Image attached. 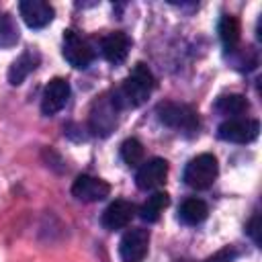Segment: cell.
Returning a JSON list of instances; mask_svg holds the SVG:
<instances>
[{
	"label": "cell",
	"instance_id": "cell-1",
	"mask_svg": "<svg viewBox=\"0 0 262 262\" xmlns=\"http://www.w3.org/2000/svg\"><path fill=\"white\" fill-rule=\"evenodd\" d=\"M154 86H156V82H154V76L147 70V66L137 63L131 70V74L125 78L123 86L113 96V100H115V104L119 108H123V106H139L149 98Z\"/></svg>",
	"mask_w": 262,
	"mask_h": 262
},
{
	"label": "cell",
	"instance_id": "cell-2",
	"mask_svg": "<svg viewBox=\"0 0 262 262\" xmlns=\"http://www.w3.org/2000/svg\"><path fill=\"white\" fill-rule=\"evenodd\" d=\"M217 172H219L217 158L213 154H201V156L192 158L186 164V168H184V182L190 188L205 190V188H209L215 182Z\"/></svg>",
	"mask_w": 262,
	"mask_h": 262
},
{
	"label": "cell",
	"instance_id": "cell-3",
	"mask_svg": "<svg viewBox=\"0 0 262 262\" xmlns=\"http://www.w3.org/2000/svg\"><path fill=\"white\" fill-rule=\"evenodd\" d=\"M66 61L78 70H84L88 68L92 61H94V49L90 47V43L80 37L76 31L68 29L63 33V49H61Z\"/></svg>",
	"mask_w": 262,
	"mask_h": 262
},
{
	"label": "cell",
	"instance_id": "cell-4",
	"mask_svg": "<svg viewBox=\"0 0 262 262\" xmlns=\"http://www.w3.org/2000/svg\"><path fill=\"white\" fill-rule=\"evenodd\" d=\"M158 117L164 125L174 127V129H182V131H194L199 127V119L196 113L188 106V104H180V102H162L158 106Z\"/></svg>",
	"mask_w": 262,
	"mask_h": 262
},
{
	"label": "cell",
	"instance_id": "cell-5",
	"mask_svg": "<svg viewBox=\"0 0 262 262\" xmlns=\"http://www.w3.org/2000/svg\"><path fill=\"white\" fill-rule=\"evenodd\" d=\"M258 133H260V123L256 119H227L217 129L219 139L231 143H250L258 137Z\"/></svg>",
	"mask_w": 262,
	"mask_h": 262
},
{
	"label": "cell",
	"instance_id": "cell-6",
	"mask_svg": "<svg viewBox=\"0 0 262 262\" xmlns=\"http://www.w3.org/2000/svg\"><path fill=\"white\" fill-rule=\"evenodd\" d=\"M147 246H149V233L147 229L133 227L125 231L119 244V256L123 262H143L147 256Z\"/></svg>",
	"mask_w": 262,
	"mask_h": 262
},
{
	"label": "cell",
	"instance_id": "cell-7",
	"mask_svg": "<svg viewBox=\"0 0 262 262\" xmlns=\"http://www.w3.org/2000/svg\"><path fill=\"white\" fill-rule=\"evenodd\" d=\"M108 192H111V184L106 180L96 178V176H88V174L78 176L72 184V194L78 201H84V203L102 201V199L108 196Z\"/></svg>",
	"mask_w": 262,
	"mask_h": 262
},
{
	"label": "cell",
	"instance_id": "cell-8",
	"mask_svg": "<svg viewBox=\"0 0 262 262\" xmlns=\"http://www.w3.org/2000/svg\"><path fill=\"white\" fill-rule=\"evenodd\" d=\"M68 98H70V84H68V80H63V78L49 80V84L43 90V98H41L43 115H47V117L57 115L66 106Z\"/></svg>",
	"mask_w": 262,
	"mask_h": 262
},
{
	"label": "cell",
	"instance_id": "cell-9",
	"mask_svg": "<svg viewBox=\"0 0 262 262\" xmlns=\"http://www.w3.org/2000/svg\"><path fill=\"white\" fill-rule=\"evenodd\" d=\"M166 176H168V162L162 158H151L139 166L135 174V184L141 190H151L164 184Z\"/></svg>",
	"mask_w": 262,
	"mask_h": 262
},
{
	"label": "cell",
	"instance_id": "cell-10",
	"mask_svg": "<svg viewBox=\"0 0 262 262\" xmlns=\"http://www.w3.org/2000/svg\"><path fill=\"white\" fill-rule=\"evenodd\" d=\"M20 16L31 29H43L53 20V6L43 0H23L18 4Z\"/></svg>",
	"mask_w": 262,
	"mask_h": 262
},
{
	"label": "cell",
	"instance_id": "cell-11",
	"mask_svg": "<svg viewBox=\"0 0 262 262\" xmlns=\"http://www.w3.org/2000/svg\"><path fill=\"white\" fill-rule=\"evenodd\" d=\"M117 111L119 106L115 104L113 98H100L94 108H92V115H90V123H92V129L94 133H100V135H106L111 133V129L117 125Z\"/></svg>",
	"mask_w": 262,
	"mask_h": 262
},
{
	"label": "cell",
	"instance_id": "cell-12",
	"mask_svg": "<svg viewBox=\"0 0 262 262\" xmlns=\"http://www.w3.org/2000/svg\"><path fill=\"white\" fill-rule=\"evenodd\" d=\"M133 215H135L133 203L119 199V201H113V203L104 209V213H102V225H104L108 231H117V229L127 227V225L131 223Z\"/></svg>",
	"mask_w": 262,
	"mask_h": 262
},
{
	"label": "cell",
	"instance_id": "cell-13",
	"mask_svg": "<svg viewBox=\"0 0 262 262\" xmlns=\"http://www.w3.org/2000/svg\"><path fill=\"white\" fill-rule=\"evenodd\" d=\"M129 47H131L129 37H127L125 33H121V31H115V33L106 35V37L102 39V45H100L104 59L111 61V63H115V66H117V63H123V61L127 59Z\"/></svg>",
	"mask_w": 262,
	"mask_h": 262
},
{
	"label": "cell",
	"instance_id": "cell-14",
	"mask_svg": "<svg viewBox=\"0 0 262 262\" xmlns=\"http://www.w3.org/2000/svg\"><path fill=\"white\" fill-rule=\"evenodd\" d=\"M37 63H39V55L33 53V51H25L18 59L12 61V66H10V70H8V82H10L12 86L23 84V80L37 68Z\"/></svg>",
	"mask_w": 262,
	"mask_h": 262
},
{
	"label": "cell",
	"instance_id": "cell-15",
	"mask_svg": "<svg viewBox=\"0 0 262 262\" xmlns=\"http://www.w3.org/2000/svg\"><path fill=\"white\" fill-rule=\"evenodd\" d=\"M168 203H170L168 192L158 190V192H154L151 196H147V201L141 205L139 217H141L143 221H147V223H154V221L160 219V215H162V211L168 207Z\"/></svg>",
	"mask_w": 262,
	"mask_h": 262
},
{
	"label": "cell",
	"instance_id": "cell-16",
	"mask_svg": "<svg viewBox=\"0 0 262 262\" xmlns=\"http://www.w3.org/2000/svg\"><path fill=\"white\" fill-rule=\"evenodd\" d=\"M207 213H209V207L201 199H186L178 209V215L186 225H199L201 221L207 219Z\"/></svg>",
	"mask_w": 262,
	"mask_h": 262
},
{
	"label": "cell",
	"instance_id": "cell-17",
	"mask_svg": "<svg viewBox=\"0 0 262 262\" xmlns=\"http://www.w3.org/2000/svg\"><path fill=\"white\" fill-rule=\"evenodd\" d=\"M239 33H242V29H239V20L235 16L225 14L219 20V37L227 49H233L239 43Z\"/></svg>",
	"mask_w": 262,
	"mask_h": 262
},
{
	"label": "cell",
	"instance_id": "cell-18",
	"mask_svg": "<svg viewBox=\"0 0 262 262\" xmlns=\"http://www.w3.org/2000/svg\"><path fill=\"white\" fill-rule=\"evenodd\" d=\"M215 108H217L221 115L235 117V115H242V113L248 111V100H246L242 94H225V96H219V98H217Z\"/></svg>",
	"mask_w": 262,
	"mask_h": 262
},
{
	"label": "cell",
	"instance_id": "cell-19",
	"mask_svg": "<svg viewBox=\"0 0 262 262\" xmlns=\"http://www.w3.org/2000/svg\"><path fill=\"white\" fill-rule=\"evenodd\" d=\"M143 156H145V149H143V145H141L139 139L129 137V139H125L121 143V158H123L125 164L139 166V164H143Z\"/></svg>",
	"mask_w": 262,
	"mask_h": 262
},
{
	"label": "cell",
	"instance_id": "cell-20",
	"mask_svg": "<svg viewBox=\"0 0 262 262\" xmlns=\"http://www.w3.org/2000/svg\"><path fill=\"white\" fill-rule=\"evenodd\" d=\"M18 41V29L8 14H0V47H12Z\"/></svg>",
	"mask_w": 262,
	"mask_h": 262
},
{
	"label": "cell",
	"instance_id": "cell-21",
	"mask_svg": "<svg viewBox=\"0 0 262 262\" xmlns=\"http://www.w3.org/2000/svg\"><path fill=\"white\" fill-rule=\"evenodd\" d=\"M235 256H237V252H235L233 248H223V250H219L217 254H213L211 258H207L205 262H231Z\"/></svg>",
	"mask_w": 262,
	"mask_h": 262
},
{
	"label": "cell",
	"instance_id": "cell-22",
	"mask_svg": "<svg viewBox=\"0 0 262 262\" xmlns=\"http://www.w3.org/2000/svg\"><path fill=\"white\" fill-rule=\"evenodd\" d=\"M258 229H260V215H254L252 221L248 223V235L254 239V244H260V235H258Z\"/></svg>",
	"mask_w": 262,
	"mask_h": 262
}]
</instances>
